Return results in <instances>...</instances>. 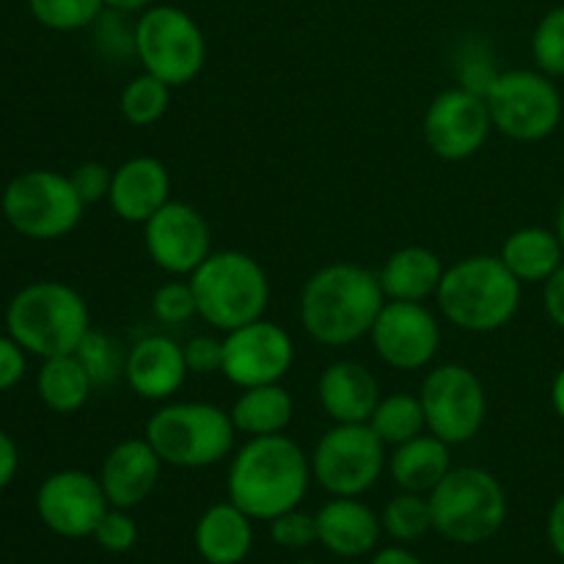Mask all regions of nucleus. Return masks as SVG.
Here are the masks:
<instances>
[{
	"instance_id": "4468645a",
	"label": "nucleus",
	"mask_w": 564,
	"mask_h": 564,
	"mask_svg": "<svg viewBox=\"0 0 564 564\" xmlns=\"http://www.w3.org/2000/svg\"><path fill=\"white\" fill-rule=\"evenodd\" d=\"M369 336L380 361L397 372L427 369L441 350L438 317L424 303L386 301Z\"/></svg>"
},
{
	"instance_id": "6ab92c4d",
	"label": "nucleus",
	"mask_w": 564,
	"mask_h": 564,
	"mask_svg": "<svg viewBox=\"0 0 564 564\" xmlns=\"http://www.w3.org/2000/svg\"><path fill=\"white\" fill-rule=\"evenodd\" d=\"M163 466L165 463L160 460V455L147 438L119 441L108 452L102 471H99V482L108 496V505L119 507V510H132V507L143 505L158 488Z\"/></svg>"
},
{
	"instance_id": "412c9836",
	"label": "nucleus",
	"mask_w": 564,
	"mask_h": 564,
	"mask_svg": "<svg viewBox=\"0 0 564 564\" xmlns=\"http://www.w3.org/2000/svg\"><path fill=\"white\" fill-rule=\"evenodd\" d=\"M317 400L334 424H367L380 402L378 378L364 364L341 358L319 375Z\"/></svg>"
},
{
	"instance_id": "1a4fd4ad",
	"label": "nucleus",
	"mask_w": 564,
	"mask_h": 564,
	"mask_svg": "<svg viewBox=\"0 0 564 564\" xmlns=\"http://www.w3.org/2000/svg\"><path fill=\"white\" fill-rule=\"evenodd\" d=\"M135 58L143 72L171 88H182L202 75L207 64V39L202 25L180 6H158L138 14Z\"/></svg>"
},
{
	"instance_id": "8fccbe9b",
	"label": "nucleus",
	"mask_w": 564,
	"mask_h": 564,
	"mask_svg": "<svg viewBox=\"0 0 564 564\" xmlns=\"http://www.w3.org/2000/svg\"><path fill=\"white\" fill-rule=\"evenodd\" d=\"M554 231H556V235H560L562 248H564V191H562V196H560V207H556V226H554Z\"/></svg>"
},
{
	"instance_id": "0eeeda50",
	"label": "nucleus",
	"mask_w": 564,
	"mask_h": 564,
	"mask_svg": "<svg viewBox=\"0 0 564 564\" xmlns=\"http://www.w3.org/2000/svg\"><path fill=\"white\" fill-rule=\"evenodd\" d=\"M433 529L460 545H479L507 521L505 485L477 466L452 468L430 494Z\"/></svg>"
},
{
	"instance_id": "b1692460",
	"label": "nucleus",
	"mask_w": 564,
	"mask_h": 564,
	"mask_svg": "<svg viewBox=\"0 0 564 564\" xmlns=\"http://www.w3.org/2000/svg\"><path fill=\"white\" fill-rule=\"evenodd\" d=\"M251 516L235 501L213 505L196 523V549L209 564H240L253 545Z\"/></svg>"
},
{
	"instance_id": "4be33fe9",
	"label": "nucleus",
	"mask_w": 564,
	"mask_h": 564,
	"mask_svg": "<svg viewBox=\"0 0 564 564\" xmlns=\"http://www.w3.org/2000/svg\"><path fill=\"white\" fill-rule=\"evenodd\" d=\"M380 529L383 523L375 516L372 507L350 496H334L317 512L319 543L336 556L369 554L378 545Z\"/></svg>"
},
{
	"instance_id": "79ce46f5",
	"label": "nucleus",
	"mask_w": 564,
	"mask_h": 564,
	"mask_svg": "<svg viewBox=\"0 0 564 564\" xmlns=\"http://www.w3.org/2000/svg\"><path fill=\"white\" fill-rule=\"evenodd\" d=\"M28 352L11 336H0V391H9L25 378Z\"/></svg>"
},
{
	"instance_id": "9b49d317",
	"label": "nucleus",
	"mask_w": 564,
	"mask_h": 564,
	"mask_svg": "<svg viewBox=\"0 0 564 564\" xmlns=\"http://www.w3.org/2000/svg\"><path fill=\"white\" fill-rule=\"evenodd\" d=\"M389 466L386 444L369 424H334L312 452V477L330 496L367 494Z\"/></svg>"
},
{
	"instance_id": "37998d69",
	"label": "nucleus",
	"mask_w": 564,
	"mask_h": 564,
	"mask_svg": "<svg viewBox=\"0 0 564 564\" xmlns=\"http://www.w3.org/2000/svg\"><path fill=\"white\" fill-rule=\"evenodd\" d=\"M543 308L551 323L564 330V262L543 281Z\"/></svg>"
},
{
	"instance_id": "cd10ccee",
	"label": "nucleus",
	"mask_w": 564,
	"mask_h": 564,
	"mask_svg": "<svg viewBox=\"0 0 564 564\" xmlns=\"http://www.w3.org/2000/svg\"><path fill=\"white\" fill-rule=\"evenodd\" d=\"M39 400L53 413H77L91 397L94 383L83 364L72 356L44 358L42 369L36 375Z\"/></svg>"
},
{
	"instance_id": "a878e982",
	"label": "nucleus",
	"mask_w": 564,
	"mask_h": 564,
	"mask_svg": "<svg viewBox=\"0 0 564 564\" xmlns=\"http://www.w3.org/2000/svg\"><path fill=\"white\" fill-rule=\"evenodd\" d=\"M499 257L521 284H543L564 262V248L554 229L523 226L507 237Z\"/></svg>"
},
{
	"instance_id": "a19ab883",
	"label": "nucleus",
	"mask_w": 564,
	"mask_h": 564,
	"mask_svg": "<svg viewBox=\"0 0 564 564\" xmlns=\"http://www.w3.org/2000/svg\"><path fill=\"white\" fill-rule=\"evenodd\" d=\"M457 77H460V83H457V86H463V88H468V91L485 97V94L490 91V86L496 83V77H499V69L494 66L490 55H468V58L460 64Z\"/></svg>"
},
{
	"instance_id": "ea45409f",
	"label": "nucleus",
	"mask_w": 564,
	"mask_h": 564,
	"mask_svg": "<svg viewBox=\"0 0 564 564\" xmlns=\"http://www.w3.org/2000/svg\"><path fill=\"white\" fill-rule=\"evenodd\" d=\"M191 375H215L224 369V339L213 334H198L182 345Z\"/></svg>"
},
{
	"instance_id": "3c124183",
	"label": "nucleus",
	"mask_w": 564,
	"mask_h": 564,
	"mask_svg": "<svg viewBox=\"0 0 564 564\" xmlns=\"http://www.w3.org/2000/svg\"><path fill=\"white\" fill-rule=\"evenodd\" d=\"M303 564H314V562H303Z\"/></svg>"
},
{
	"instance_id": "6e6552de",
	"label": "nucleus",
	"mask_w": 564,
	"mask_h": 564,
	"mask_svg": "<svg viewBox=\"0 0 564 564\" xmlns=\"http://www.w3.org/2000/svg\"><path fill=\"white\" fill-rule=\"evenodd\" d=\"M3 218L28 240H61L77 229L86 204L69 176L50 169L22 171L6 185L0 198Z\"/></svg>"
},
{
	"instance_id": "423d86ee",
	"label": "nucleus",
	"mask_w": 564,
	"mask_h": 564,
	"mask_svg": "<svg viewBox=\"0 0 564 564\" xmlns=\"http://www.w3.org/2000/svg\"><path fill=\"white\" fill-rule=\"evenodd\" d=\"M143 438L174 468H207L235 449L231 413L213 402H165L147 422Z\"/></svg>"
},
{
	"instance_id": "2eb2a0df",
	"label": "nucleus",
	"mask_w": 564,
	"mask_h": 564,
	"mask_svg": "<svg viewBox=\"0 0 564 564\" xmlns=\"http://www.w3.org/2000/svg\"><path fill=\"white\" fill-rule=\"evenodd\" d=\"M494 119L485 97L455 86L441 91L424 113V141L430 152L449 163L474 158L488 143Z\"/></svg>"
},
{
	"instance_id": "9d476101",
	"label": "nucleus",
	"mask_w": 564,
	"mask_h": 564,
	"mask_svg": "<svg viewBox=\"0 0 564 564\" xmlns=\"http://www.w3.org/2000/svg\"><path fill=\"white\" fill-rule=\"evenodd\" d=\"M494 130L521 143L549 138L560 127L564 105L554 77L540 69L499 72L490 91L485 94Z\"/></svg>"
},
{
	"instance_id": "a18cd8bd",
	"label": "nucleus",
	"mask_w": 564,
	"mask_h": 564,
	"mask_svg": "<svg viewBox=\"0 0 564 564\" xmlns=\"http://www.w3.org/2000/svg\"><path fill=\"white\" fill-rule=\"evenodd\" d=\"M549 540L556 554L564 560V494L554 501V507L549 512Z\"/></svg>"
},
{
	"instance_id": "e433bc0d",
	"label": "nucleus",
	"mask_w": 564,
	"mask_h": 564,
	"mask_svg": "<svg viewBox=\"0 0 564 564\" xmlns=\"http://www.w3.org/2000/svg\"><path fill=\"white\" fill-rule=\"evenodd\" d=\"M270 538L281 549H308V545L319 543L317 516H306L301 512V507H295L270 521Z\"/></svg>"
},
{
	"instance_id": "c03bdc74",
	"label": "nucleus",
	"mask_w": 564,
	"mask_h": 564,
	"mask_svg": "<svg viewBox=\"0 0 564 564\" xmlns=\"http://www.w3.org/2000/svg\"><path fill=\"white\" fill-rule=\"evenodd\" d=\"M17 468H20V452L11 435L0 430V490L9 488L11 479L17 477Z\"/></svg>"
},
{
	"instance_id": "393cba45",
	"label": "nucleus",
	"mask_w": 564,
	"mask_h": 564,
	"mask_svg": "<svg viewBox=\"0 0 564 564\" xmlns=\"http://www.w3.org/2000/svg\"><path fill=\"white\" fill-rule=\"evenodd\" d=\"M389 474L397 488L408 494L430 496L438 488L441 479L452 471V452L446 441L438 435L422 433L405 444L394 446V455L389 457Z\"/></svg>"
},
{
	"instance_id": "c756f323",
	"label": "nucleus",
	"mask_w": 564,
	"mask_h": 564,
	"mask_svg": "<svg viewBox=\"0 0 564 564\" xmlns=\"http://www.w3.org/2000/svg\"><path fill=\"white\" fill-rule=\"evenodd\" d=\"M171 86L160 77L141 72L119 94V110L132 127H152L169 113Z\"/></svg>"
},
{
	"instance_id": "f3484780",
	"label": "nucleus",
	"mask_w": 564,
	"mask_h": 564,
	"mask_svg": "<svg viewBox=\"0 0 564 564\" xmlns=\"http://www.w3.org/2000/svg\"><path fill=\"white\" fill-rule=\"evenodd\" d=\"M108 507L99 477L77 468L50 474L36 494V510L44 527L72 540L91 538Z\"/></svg>"
},
{
	"instance_id": "7c9ffc66",
	"label": "nucleus",
	"mask_w": 564,
	"mask_h": 564,
	"mask_svg": "<svg viewBox=\"0 0 564 564\" xmlns=\"http://www.w3.org/2000/svg\"><path fill=\"white\" fill-rule=\"evenodd\" d=\"M75 358L88 372L94 389L113 386L116 380L124 378V364H127L124 350H121V345L113 339V336L102 334V330H94V328L88 330V334L83 336L80 345H77Z\"/></svg>"
},
{
	"instance_id": "7ed1b4c3",
	"label": "nucleus",
	"mask_w": 564,
	"mask_h": 564,
	"mask_svg": "<svg viewBox=\"0 0 564 564\" xmlns=\"http://www.w3.org/2000/svg\"><path fill=\"white\" fill-rule=\"evenodd\" d=\"M523 284L507 270L501 257L474 253L449 264L441 281L438 308L446 323L468 334H494L521 308Z\"/></svg>"
},
{
	"instance_id": "f704fd0d",
	"label": "nucleus",
	"mask_w": 564,
	"mask_h": 564,
	"mask_svg": "<svg viewBox=\"0 0 564 564\" xmlns=\"http://www.w3.org/2000/svg\"><path fill=\"white\" fill-rule=\"evenodd\" d=\"M152 314L163 325H185L193 317H198L196 292H193L191 279L180 281L174 275V281H165L163 286H158L152 295Z\"/></svg>"
},
{
	"instance_id": "f03ea898",
	"label": "nucleus",
	"mask_w": 564,
	"mask_h": 564,
	"mask_svg": "<svg viewBox=\"0 0 564 564\" xmlns=\"http://www.w3.org/2000/svg\"><path fill=\"white\" fill-rule=\"evenodd\" d=\"M383 303L378 273L356 262H330L303 284L301 325L317 345L345 347L369 336Z\"/></svg>"
},
{
	"instance_id": "ddd939ff",
	"label": "nucleus",
	"mask_w": 564,
	"mask_h": 564,
	"mask_svg": "<svg viewBox=\"0 0 564 564\" xmlns=\"http://www.w3.org/2000/svg\"><path fill=\"white\" fill-rule=\"evenodd\" d=\"M295 364L290 330L270 319H253L224 336V375L237 389L281 383Z\"/></svg>"
},
{
	"instance_id": "dca6fc26",
	"label": "nucleus",
	"mask_w": 564,
	"mask_h": 564,
	"mask_svg": "<svg viewBox=\"0 0 564 564\" xmlns=\"http://www.w3.org/2000/svg\"><path fill=\"white\" fill-rule=\"evenodd\" d=\"M149 259L169 275H191L213 253V231L193 204L171 198L143 224Z\"/></svg>"
},
{
	"instance_id": "4c0bfd02",
	"label": "nucleus",
	"mask_w": 564,
	"mask_h": 564,
	"mask_svg": "<svg viewBox=\"0 0 564 564\" xmlns=\"http://www.w3.org/2000/svg\"><path fill=\"white\" fill-rule=\"evenodd\" d=\"M91 538L110 554H124L138 543V527L130 512L119 510V507H108Z\"/></svg>"
},
{
	"instance_id": "de8ad7c7",
	"label": "nucleus",
	"mask_w": 564,
	"mask_h": 564,
	"mask_svg": "<svg viewBox=\"0 0 564 564\" xmlns=\"http://www.w3.org/2000/svg\"><path fill=\"white\" fill-rule=\"evenodd\" d=\"M154 0H105V9L119 11V14H143L147 9H152Z\"/></svg>"
},
{
	"instance_id": "58836bf2",
	"label": "nucleus",
	"mask_w": 564,
	"mask_h": 564,
	"mask_svg": "<svg viewBox=\"0 0 564 564\" xmlns=\"http://www.w3.org/2000/svg\"><path fill=\"white\" fill-rule=\"evenodd\" d=\"M69 180L72 185H75L77 196L83 198V204L91 207V204L108 198L110 182H113V171H110L105 163H99V160H88V163H80L75 171H72Z\"/></svg>"
},
{
	"instance_id": "39448f33",
	"label": "nucleus",
	"mask_w": 564,
	"mask_h": 564,
	"mask_svg": "<svg viewBox=\"0 0 564 564\" xmlns=\"http://www.w3.org/2000/svg\"><path fill=\"white\" fill-rule=\"evenodd\" d=\"M187 279L196 292L198 317L220 334L262 319L270 306L268 273L246 251H213Z\"/></svg>"
},
{
	"instance_id": "c85d7f7f",
	"label": "nucleus",
	"mask_w": 564,
	"mask_h": 564,
	"mask_svg": "<svg viewBox=\"0 0 564 564\" xmlns=\"http://www.w3.org/2000/svg\"><path fill=\"white\" fill-rule=\"evenodd\" d=\"M369 427L375 430L386 446H400L416 435L427 433V419L419 394H389L380 397L378 408L369 416Z\"/></svg>"
},
{
	"instance_id": "72a5a7b5",
	"label": "nucleus",
	"mask_w": 564,
	"mask_h": 564,
	"mask_svg": "<svg viewBox=\"0 0 564 564\" xmlns=\"http://www.w3.org/2000/svg\"><path fill=\"white\" fill-rule=\"evenodd\" d=\"M532 58L543 75L564 77V6L551 9L532 33Z\"/></svg>"
},
{
	"instance_id": "a211bd4d",
	"label": "nucleus",
	"mask_w": 564,
	"mask_h": 564,
	"mask_svg": "<svg viewBox=\"0 0 564 564\" xmlns=\"http://www.w3.org/2000/svg\"><path fill=\"white\" fill-rule=\"evenodd\" d=\"M187 375L185 350L165 334L143 336L127 352L124 380L147 402H169L185 386Z\"/></svg>"
},
{
	"instance_id": "c9c22d12",
	"label": "nucleus",
	"mask_w": 564,
	"mask_h": 564,
	"mask_svg": "<svg viewBox=\"0 0 564 564\" xmlns=\"http://www.w3.org/2000/svg\"><path fill=\"white\" fill-rule=\"evenodd\" d=\"M127 17L130 14L105 9L94 22V42L105 58L124 61L127 55H135V25H130Z\"/></svg>"
},
{
	"instance_id": "49530a36",
	"label": "nucleus",
	"mask_w": 564,
	"mask_h": 564,
	"mask_svg": "<svg viewBox=\"0 0 564 564\" xmlns=\"http://www.w3.org/2000/svg\"><path fill=\"white\" fill-rule=\"evenodd\" d=\"M372 564H422L416 554H411L408 549H383L378 556H375Z\"/></svg>"
},
{
	"instance_id": "aec40b11",
	"label": "nucleus",
	"mask_w": 564,
	"mask_h": 564,
	"mask_svg": "<svg viewBox=\"0 0 564 564\" xmlns=\"http://www.w3.org/2000/svg\"><path fill=\"white\" fill-rule=\"evenodd\" d=\"M110 209L124 224H147L160 207L171 202V174L163 160L138 154L113 171L108 193Z\"/></svg>"
},
{
	"instance_id": "473e14b6",
	"label": "nucleus",
	"mask_w": 564,
	"mask_h": 564,
	"mask_svg": "<svg viewBox=\"0 0 564 564\" xmlns=\"http://www.w3.org/2000/svg\"><path fill=\"white\" fill-rule=\"evenodd\" d=\"M28 9L39 25L69 33L94 25L105 11V0H28Z\"/></svg>"
},
{
	"instance_id": "09e8293b",
	"label": "nucleus",
	"mask_w": 564,
	"mask_h": 564,
	"mask_svg": "<svg viewBox=\"0 0 564 564\" xmlns=\"http://www.w3.org/2000/svg\"><path fill=\"white\" fill-rule=\"evenodd\" d=\"M551 405H554L556 416L564 422V367L556 372L554 383H551Z\"/></svg>"
},
{
	"instance_id": "2f4dec72",
	"label": "nucleus",
	"mask_w": 564,
	"mask_h": 564,
	"mask_svg": "<svg viewBox=\"0 0 564 564\" xmlns=\"http://www.w3.org/2000/svg\"><path fill=\"white\" fill-rule=\"evenodd\" d=\"M386 532L400 543H413L422 540L424 534L433 529V507H430V496L424 494H408L402 490L400 496L386 505L383 516H380Z\"/></svg>"
},
{
	"instance_id": "5701e85b",
	"label": "nucleus",
	"mask_w": 564,
	"mask_h": 564,
	"mask_svg": "<svg viewBox=\"0 0 564 564\" xmlns=\"http://www.w3.org/2000/svg\"><path fill=\"white\" fill-rule=\"evenodd\" d=\"M444 273V262L433 248L405 246L386 259L378 279L386 301L424 303L427 297H435Z\"/></svg>"
},
{
	"instance_id": "f257e3e1",
	"label": "nucleus",
	"mask_w": 564,
	"mask_h": 564,
	"mask_svg": "<svg viewBox=\"0 0 564 564\" xmlns=\"http://www.w3.org/2000/svg\"><path fill=\"white\" fill-rule=\"evenodd\" d=\"M312 457L290 435L248 438L229 466V501L253 521H273L301 507L312 482Z\"/></svg>"
},
{
	"instance_id": "20e7f679",
	"label": "nucleus",
	"mask_w": 564,
	"mask_h": 564,
	"mask_svg": "<svg viewBox=\"0 0 564 564\" xmlns=\"http://www.w3.org/2000/svg\"><path fill=\"white\" fill-rule=\"evenodd\" d=\"M9 336L36 358L72 356L91 330V314L75 286L64 281H33L6 308Z\"/></svg>"
},
{
	"instance_id": "bb28decb",
	"label": "nucleus",
	"mask_w": 564,
	"mask_h": 564,
	"mask_svg": "<svg viewBox=\"0 0 564 564\" xmlns=\"http://www.w3.org/2000/svg\"><path fill=\"white\" fill-rule=\"evenodd\" d=\"M231 422L246 438L281 435L295 419V400L281 383L242 389L231 405Z\"/></svg>"
},
{
	"instance_id": "f8f14e48",
	"label": "nucleus",
	"mask_w": 564,
	"mask_h": 564,
	"mask_svg": "<svg viewBox=\"0 0 564 564\" xmlns=\"http://www.w3.org/2000/svg\"><path fill=\"white\" fill-rule=\"evenodd\" d=\"M419 400L427 419V433L438 435L449 446L477 438L488 416L485 383L463 364H441L430 369L422 380Z\"/></svg>"
}]
</instances>
